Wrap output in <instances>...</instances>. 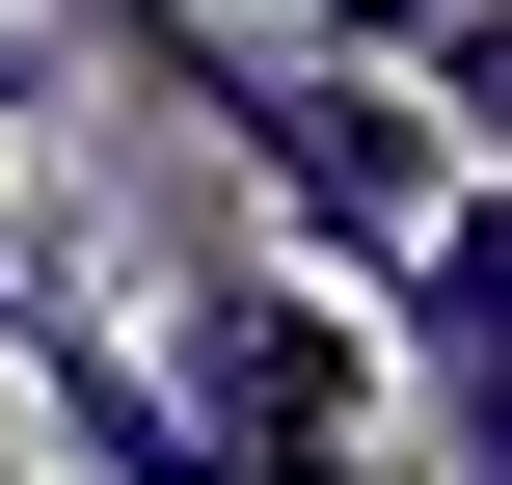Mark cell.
Instances as JSON below:
<instances>
[{"instance_id": "cell-3", "label": "cell", "mask_w": 512, "mask_h": 485, "mask_svg": "<svg viewBox=\"0 0 512 485\" xmlns=\"http://www.w3.org/2000/svg\"><path fill=\"white\" fill-rule=\"evenodd\" d=\"M351 324H378V405H405L459 485H512V216H486V162L378 243V297H351Z\"/></svg>"}, {"instance_id": "cell-2", "label": "cell", "mask_w": 512, "mask_h": 485, "mask_svg": "<svg viewBox=\"0 0 512 485\" xmlns=\"http://www.w3.org/2000/svg\"><path fill=\"white\" fill-rule=\"evenodd\" d=\"M189 135L243 162V216H270V270H324V297H378V243L486 162L432 81H324V54H270V27H216V81H189Z\"/></svg>"}, {"instance_id": "cell-5", "label": "cell", "mask_w": 512, "mask_h": 485, "mask_svg": "<svg viewBox=\"0 0 512 485\" xmlns=\"http://www.w3.org/2000/svg\"><path fill=\"white\" fill-rule=\"evenodd\" d=\"M0 485H54V459H27V432H0Z\"/></svg>"}, {"instance_id": "cell-1", "label": "cell", "mask_w": 512, "mask_h": 485, "mask_svg": "<svg viewBox=\"0 0 512 485\" xmlns=\"http://www.w3.org/2000/svg\"><path fill=\"white\" fill-rule=\"evenodd\" d=\"M108 324H135V405L189 432V485H405L378 324H351L324 270H270V243H216V270H108Z\"/></svg>"}, {"instance_id": "cell-4", "label": "cell", "mask_w": 512, "mask_h": 485, "mask_svg": "<svg viewBox=\"0 0 512 485\" xmlns=\"http://www.w3.org/2000/svg\"><path fill=\"white\" fill-rule=\"evenodd\" d=\"M297 54H324V81H432V108L486 135V54H512V0H324Z\"/></svg>"}]
</instances>
